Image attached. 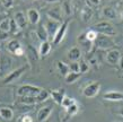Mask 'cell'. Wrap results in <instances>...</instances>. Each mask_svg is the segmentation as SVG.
Masks as SVG:
<instances>
[{"label": "cell", "instance_id": "obj_1", "mask_svg": "<svg viewBox=\"0 0 123 122\" xmlns=\"http://www.w3.org/2000/svg\"><path fill=\"white\" fill-rule=\"evenodd\" d=\"M94 30L96 31L97 33L106 35V36H114L116 35V30L115 27L108 22H101L97 23L96 25H94Z\"/></svg>", "mask_w": 123, "mask_h": 122}, {"label": "cell", "instance_id": "obj_2", "mask_svg": "<svg viewBox=\"0 0 123 122\" xmlns=\"http://www.w3.org/2000/svg\"><path fill=\"white\" fill-rule=\"evenodd\" d=\"M40 87L33 85H22L17 88V96H36L38 93L41 92Z\"/></svg>", "mask_w": 123, "mask_h": 122}, {"label": "cell", "instance_id": "obj_3", "mask_svg": "<svg viewBox=\"0 0 123 122\" xmlns=\"http://www.w3.org/2000/svg\"><path fill=\"white\" fill-rule=\"evenodd\" d=\"M101 90V83L98 81H93L89 85H87L82 90V95L87 98H93V97L97 96L98 93Z\"/></svg>", "mask_w": 123, "mask_h": 122}, {"label": "cell", "instance_id": "obj_4", "mask_svg": "<svg viewBox=\"0 0 123 122\" xmlns=\"http://www.w3.org/2000/svg\"><path fill=\"white\" fill-rule=\"evenodd\" d=\"M25 70H26V66H23V67H20V68H17L15 70L10 71L9 74H7L5 76V78L2 79V83H4V84H10L12 81L17 80V79H19L20 76L25 72Z\"/></svg>", "mask_w": 123, "mask_h": 122}, {"label": "cell", "instance_id": "obj_5", "mask_svg": "<svg viewBox=\"0 0 123 122\" xmlns=\"http://www.w3.org/2000/svg\"><path fill=\"white\" fill-rule=\"evenodd\" d=\"M96 46L102 50H107V49L112 48L114 45V41L111 39V36H106V35H98L96 39Z\"/></svg>", "mask_w": 123, "mask_h": 122}, {"label": "cell", "instance_id": "obj_6", "mask_svg": "<svg viewBox=\"0 0 123 122\" xmlns=\"http://www.w3.org/2000/svg\"><path fill=\"white\" fill-rule=\"evenodd\" d=\"M68 25H69V20H66V22H63L61 25H60L59 30H58V32H56V34L54 35V37H53V40H52L54 45H58L62 42V40L64 39L66 34H67Z\"/></svg>", "mask_w": 123, "mask_h": 122}, {"label": "cell", "instance_id": "obj_7", "mask_svg": "<svg viewBox=\"0 0 123 122\" xmlns=\"http://www.w3.org/2000/svg\"><path fill=\"white\" fill-rule=\"evenodd\" d=\"M62 8L58 6V7H54V8H51L46 11V15L50 19H52L54 22H58V23H61L62 22Z\"/></svg>", "mask_w": 123, "mask_h": 122}, {"label": "cell", "instance_id": "obj_8", "mask_svg": "<svg viewBox=\"0 0 123 122\" xmlns=\"http://www.w3.org/2000/svg\"><path fill=\"white\" fill-rule=\"evenodd\" d=\"M60 25H61L60 23L54 22V20H52V19H49L48 22L45 23L44 26H45V28H46V32H48L50 39H52L53 40L54 35H55L56 32H58V30H59Z\"/></svg>", "mask_w": 123, "mask_h": 122}, {"label": "cell", "instance_id": "obj_9", "mask_svg": "<svg viewBox=\"0 0 123 122\" xmlns=\"http://www.w3.org/2000/svg\"><path fill=\"white\" fill-rule=\"evenodd\" d=\"M12 66V59L8 56H0V74L4 75L10 70Z\"/></svg>", "mask_w": 123, "mask_h": 122}, {"label": "cell", "instance_id": "obj_10", "mask_svg": "<svg viewBox=\"0 0 123 122\" xmlns=\"http://www.w3.org/2000/svg\"><path fill=\"white\" fill-rule=\"evenodd\" d=\"M121 59V52L119 50H111L107 52V56H106V61L107 63L112 64V66H116L119 64V61Z\"/></svg>", "mask_w": 123, "mask_h": 122}, {"label": "cell", "instance_id": "obj_11", "mask_svg": "<svg viewBox=\"0 0 123 122\" xmlns=\"http://www.w3.org/2000/svg\"><path fill=\"white\" fill-rule=\"evenodd\" d=\"M14 20L16 22L17 26H18L20 30L26 28L27 26V16H25V14L23 11H17L14 16Z\"/></svg>", "mask_w": 123, "mask_h": 122}, {"label": "cell", "instance_id": "obj_12", "mask_svg": "<svg viewBox=\"0 0 123 122\" xmlns=\"http://www.w3.org/2000/svg\"><path fill=\"white\" fill-rule=\"evenodd\" d=\"M27 15V19H28V22L32 24V25H37L38 23H40V18H41V16H40V13H38L35 8H30L26 13Z\"/></svg>", "mask_w": 123, "mask_h": 122}, {"label": "cell", "instance_id": "obj_13", "mask_svg": "<svg viewBox=\"0 0 123 122\" xmlns=\"http://www.w3.org/2000/svg\"><path fill=\"white\" fill-rule=\"evenodd\" d=\"M104 100L107 101H112V102H120L123 101V93L122 92H116V90H110L106 92L103 95Z\"/></svg>", "mask_w": 123, "mask_h": 122}, {"label": "cell", "instance_id": "obj_14", "mask_svg": "<svg viewBox=\"0 0 123 122\" xmlns=\"http://www.w3.org/2000/svg\"><path fill=\"white\" fill-rule=\"evenodd\" d=\"M81 56H82V51L81 49L78 48V46H74L71 48L69 51H68V59L70 61H78V60L81 59Z\"/></svg>", "mask_w": 123, "mask_h": 122}, {"label": "cell", "instance_id": "obj_15", "mask_svg": "<svg viewBox=\"0 0 123 122\" xmlns=\"http://www.w3.org/2000/svg\"><path fill=\"white\" fill-rule=\"evenodd\" d=\"M25 52H26L27 57H28V60H30L31 62L38 61V59H40V53H38V51L36 50V48H34L33 45H31V44L27 45Z\"/></svg>", "mask_w": 123, "mask_h": 122}, {"label": "cell", "instance_id": "obj_16", "mask_svg": "<svg viewBox=\"0 0 123 122\" xmlns=\"http://www.w3.org/2000/svg\"><path fill=\"white\" fill-rule=\"evenodd\" d=\"M64 95V90L63 89H54V90H50V97H52V100L55 102L58 105H61L62 100Z\"/></svg>", "mask_w": 123, "mask_h": 122}, {"label": "cell", "instance_id": "obj_17", "mask_svg": "<svg viewBox=\"0 0 123 122\" xmlns=\"http://www.w3.org/2000/svg\"><path fill=\"white\" fill-rule=\"evenodd\" d=\"M51 113H52V107L51 106H44L40 109V111L37 112V121L44 122L51 115Z\"/></svg>", "mask_w": 123, "mask_h": 122}, {"label": "cell", "instance_id": "obj_18", "mask_svg": "<svg viewBox=\"0 0 123 122\" xmlns=\"http://www.w3.org/2000/svg\"><path fill=\"white\" fill-rule=\"evenodd\" d=\"M77 41H78V43L80 44V46H81L82 49H85L86 52H89L90 50H92L93 42H90V41H88L87 39H86L85 33L80 34V35L78 36V39H77ZM81 48H80V49H81Z\"/></svg>", "mask_w": 123, "mask_h": 122}, {"label": "cell", "instance_id": "obj_19", "mask_svg": "<svg viewBox=\"0 0 123 122\" xmlns=\"http://www.w3.org/2000/svg\"><path fill=\"white\" fill-rule=\"evenodd\" d=\"M93 15H94L93 9L88 7V6H85L80 11V18L82 19V22L85 23H89L92 20V18H93Z\"/></svg>", "mask_w": 123, "mask_h": 122}, {"label": "cell", "instance_id": "obj_20", "mask_svg": "<svg viewBox=\"0 0 123 122\" xmlns=\"http://www.w3.org/2000/svg\"><path fill=\"white\" fill-rule=\"evenodd\" d=\"M51 48L52 45L49 41H43L40 44V49H38V53H40V57H46L51 51Z\"/></svg>", "mask_w": 123, "mask_h": 122}, {"label": "cell", "instance_id": "obj_21", "mask_svg": "<svg viewBox=\"0 0 123 122\" xmlns=\"http://www.w3.org/2000/svg\"><path fill=\"white\" fill-rule=\"evenodd\" d=\"M35 34H36L37 39L41 41V42L48 41V39H49V34H48V32H46V28H45L44 25H38L37 28H36Z\"/></svg>", "mask_w": 123, "mask_h": 122}, {"label": "cell", "instance_id": "obj_22", "mask_svg": "<svg viewBox=\"0 0 123 122\" xmlns=\"http://www.w3.org/2000/svg\"><path fill=\"white\" fill-rule=\"evenodd\" d=\"M102 14H103V16H104V17H106L107 19H111V20L115 19L116 16H117V13H116V10L113 7H110V6L103 8Z\"/></svg>", "mask_w": 123, "mask_h": 122}, {"label": "cell", "instance_id": "obj_23", "mask_svg": "<svg viewBox=\"0 0 123 122\" xmlns=\"http://www.w3.org/2000/svg\"><path fill=\"white\" fill-rule=\"evenodd\" d=\"M0 116L4 119V120H11L14 116V111L11 110L10 107H6V106H0Z\"/></svg>", "mask_w": 123, "mask_h": 122}, {"label": "cell", "instance_id": "obj_24", "mask_svg": "<svg viewBox=\"0 0 123 122\" xmlns=\"http://www.w3.org/2000/svg\"><path fill=\"white\" fill-rule=\"evenodd\" d=\"M19 104L24 105H34L36 104V97L35 96H18L17 98Z\"/></svg>", "mask_w": 123, "mask_h": 122}, {"label": "cell", "instance_id": "obj_25", "mask_svg": "<svg viewBox=\"0 0 123 122\" xmlns=\"http://www.w3.org/2000/svg\"><path fill=\"white\" fill-rule=\"evenodd\" d=\"M56 68H58L59 72L62 75L63 77H66V76L70 72L69 64H67L66 62H62V61H58V62H56Z\"/></svg>", "mask_w": 123, "mask_h": 122}, {"label": "cell", "instance_id": "obj_26", "mask_svg": "<svg viewBox=\"0 0 123 122\" xmlns=\"http://www.w3.org/2000/svg\"><path fill=\"white\" fill-rule=\"evenodd\" d=\"M81 75L82 74H80V72H74V71H70V72L64 77V80H66L67 84H72V83H75V81L78 80L79 78L81 77Z\"/></svg>", "mask_w": 123, "mask_h": 122}, {"label": "cell", "instance_id": "obj_27", "mask_svg": "<svg viewBox=\"0 0 123 122\" xmlns=\"http://www.w3.org/2000/svg\"><path fill=\"white\" fill-rule=\"evenodd\" d=\"M20 46H22V44H20V42L17 40H10L7 43V50L10 52V53H12V54H14L16 50L19 49Z\"/></svg>", "mask_w": 123, "mask_h": 122}, {"label": "cell", "instance_id": "obj_28", "mask_svg": "<svg viewBox=\"0 0 123 122\" xmlns=\"http://www.w3.org/2000/svg\"><path fill=\"white\" fill-rule=\"evenodd\" d=\"M35 97H36V103H42V102L46 101L50 97V92L46 90V89H41V92L38 93Z\"/></svg>", "mask_w": 123, "mask_h": 122}, {"label": "cell", "instance_id": "obj_29", "mask_svg": "<svg viewBox=\"0 0 123 122\" xmlns=\"http://www.w3.org/2000/svg\"><path fill=\"white\" fill-rule=\"evenodd\" d=\"M77 103V101L75 100V98H72V97H68V96H64L63 100H62V103H61V106L63 107L64 110L67 109V107L71 106L72 104Z\"/></svg>", "mask_w": 123, "mask_h": 122}, {"label": "cell", "instance_id": "obj_30", "mask_svg": "<svg viewBox=\"0 0 123 122\" xmlns=\"http://www.w3.org/2000/svg\"><path fill=\"white\" fill-rule=\"evenodd\" d=\"M85 35H86V39L88 41H90V42H95L97 39V36H98V33H97L95 30H89L87 31V32H85Z\"/></svg>", "mask_w": 123, "mask_h": 122}, {"label": "cell", "instance_id": "obj_31", "mask_svg": "<svg viewBox=\"0 0 123 122\" xmlns=\"http://www.w3.org/2000/svg\"><path fill=\"white\" fill-rule=\"evenodd\" d=\"M0 30L5 32H10V18H4L0 22Z\"/></svg>", "mask_w": 123, "mask_h": 122}, {"label": "cell", "instance_id": "obj_32", "mask_svg": "<svg viewBox=\"0 0 123 122\" xmlns=\"http://www.w3.org/2000/svg\"><path fill=\"white\" fill-rule=\"evenodd\" d=\"M78 110H79L78 104L75 103V104H72L71 106L67 107V109H66V112H67V114H68V115H70V116H72V115L77 114V112H78Z\"/></svg>", "mask_w": 123, "mask_h": 122}, {"label": "cell", "instance_id": "obj_33", "mask_svg": "<svg viewBox=\"0 0 123 122\" xmlns=\"http://www.w3.org/2000/svg\"><path fill=\"white\" fill-rule=\"evenodd\" d=\"M89 63H87V61H84V60H80L79 62V70H80V74H85L89 70Z\"/></svg>", "mask_w": 123, "mask_h": 122}, {"label": "cell", "instance_id": "obj_34", "mask_svg": "<svg viewBox=\"0 0 123 122\" xmlns=\"http://www.w3.org/2000/svg\"><path fill=\"white\" fill-rule=\"evenodd\" d=\"M61 8H62V13H64L67 16H69L71 14V7L68 1H64L63 4H62V7Z\"/></svg>", "mask_w": 123, "mask_h": 122}, {"label": "cell", "instance_id": "obj_35", "mask_svg": "<svg viewBox=\"0 0 123 122\" xmlns=\"http://www.w3.org/2000/svg\"><path fill=\"white\" fill-rule=\"evenodd\" d=\"M19 30H20V28H19L18 26H17L16 22L14 20V18L10 19V32H9V33H11V34H16Z\"/></svg>", "mask_w": 123, "mask_h": 122}, {"label": "cell", "instance_id": "obj_36", "mask_svg": "<svg viewBox=\"0 0 123 122\" xmlns=\"http://www.w3.org/2000/svg\"><path fill=\"white\" fill-rule=\"evenodd\" d=\"M69 69H70V71H74V72H80L79 62L78 61H71V63L69 64Z\"/></svg>", "mask_w": 123, "mask_h": 122}, {"label": "cell", "instance_id": "obj_37", "mask_svg": "<svg viewBox=\"0 0 123 122\" xmlns=\"http://www.w3.org/2000/svg\"><path fill=\"white\" fill-rule=\"evenodd\" d=\"M0 2H1V5L4 6L5 8H11L12 6H14V0H0Z\"/></svg>", "mask_w": 123, "mask_h": 122}, {"label": "cell", "instance_id": "obj_38", "mask_svg": "<svg viewBox=\"0 0 123 122\" xmlns=\"http://www.w3.org/2000/svg\"><path fill=\"white\" fill-rule=\"evenodd\" d=\"M9 32H5V31L0 30V41H6L9 39Z\"/></svg>", "mask_w": 123, "mask_h": 122}, {"label": "cell", "instance_id": "obj_39", "mask_svg": "<svg viewBox=\"0 0 123 122\" xmlns=\"http://www.w3.org/2000/svg\"><path fill=\"white\" fill-rule=\"evenodd\" d=\"M14 54H15V56H17V57H22V56H24V54H25V50H24V48H23V46H20L19 49H17V50H16Z\"/></svg>", "mask_w": 123, "mask_h": 122}, {"label": "cell", "instance_id": "obj_40", "mask_svg": "<svg viewBox=\"0 0 123 122\" xmlns=\"http://www.w3.org/2000/svg\"><path fill=\"white\" fill-rule=\"evenodd\" d=\"M34 121V119L31 116V115L28 114H25V115H23V118H22V122H33Z\"/></svg>", "mask_w": 123, "mask_h": 122}, {"label": "cell", "instance_id": "obj_41", "mask_svg": "<svg viewBox=\"0 0 123 122\" xmlns=\"http://www.w3.org/2000/svg\"><path fill=\"white\" fill-rule=\"evenodd\" d=\"M99 1H101V0H89V2L92 5H98L99 4Z\"/></svg>", "mask_w": 123, "mask_h": 122}, {"label": "cell", "instance_id": "obj_42", "mask_svg": "<svg viewBox=\"0 0 123 122\" xmlns=\"http://www.w3.org/2000/svg\"><path fill=\"white\" fill-rule=\"evenodd\" d=\"M119 64H120V67H121V69H123V57H121V59H120V61H119Z\"/></svg>", "mask_w": 123, "mask_h": 122}, {"label": "cell", "instance_id": "obj_43", "mask_svg": "<svg viewBox=\"0 0 123 122\" xmlns=\"http://www.w3.org/2000/svg\"><path fill=\"white\" fill-rule=\"evenodd\" d=\"M45 2H49V4H53V2H56V1H59V0H44Z\"/></svg>", "mask_w": 123, "mask_h": 122}, {"label": "cell", "instance_id": "obj_44", "mask_svg": "<svg viewBox=\"0 0 123 122\" xmlns=\"http://www.w3.org/2000/svg\"><path fill=\"white\" fill-rule=\"evenodd\" d=\"M120 113H121V114H122V115H123V111H121V112H120Z\"/></svg>", "mask_w": 123, "mask_h": 122}, {"label": "cell", "instance_id": "obj_45", "mask_svg": "<svg viewBox=\"0 0 123 122\" xmlns=\"http://www.w3.org/2000/svg\"><path fill=\"white\" fill-rule=\"evenodd\" d=\"M122 18H123V13H122Z\"/></svg>", "mask_w": 123, "mask_h": 122}]
</instances>
